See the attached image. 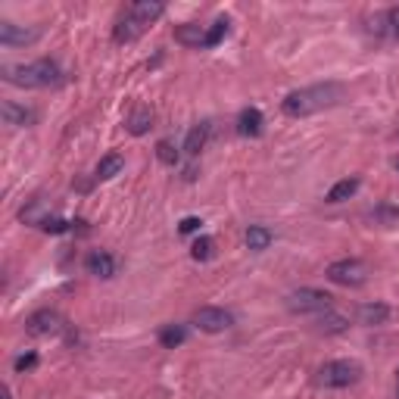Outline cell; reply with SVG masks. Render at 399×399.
<instances>
[{
	"instance_id": "obj_1",
	"label": "cell",
	"mask_w": 399,
	"mask_h": 399,
	"mask_svg": "<svg viewBox=\"0 0 399 399\" xmlns=\"http://www.w3.org/2000/svg\"><path fill=\"white\" fill-rule=\"evenodd\" d=\"M343 100V88L334 82L327 84H312V88H300V91H291L284 100H281V109L284 116L291 119H303V116H312V113H322V109H331Z\"/></svg>"
},
{
	"instance_id": "obj_2",
	"label": "cell",
	"mask_w": 399,
	"mask_h": 399,
	"mask_svg": "<svg viewBox=\"0 0 399 399\" xmlns=\"http://www.w3.org/2000/svg\"><path fill=\"white\" fill-rule=\"evenodd\" d=\"M4 78L19 88H50L62 82V69L53 60H35L28 66H6Z\"/></svg>"
},
{
	"instance_id": "obj_3",
	"label": "cell",
	"mask_w": 399,
	"mask_h": 399,
	"mask_svg": "<svg viewBox=\"0 0 399 399\" xmlns=\"http://www.w3.org/2000/svg\"><path fill=\"white\" fill-rule=\"evenodd\" d=\"M359 381H362V365L353 362V359H334V362H325L318 369V384L327 390L353 387Z\"/></svg>"
},
{
	"instance_id": "obj_4",
	"label": "cell",
	"mask_w": 399,
	"mask_h": 399,
	"mask_svg": "<svg viewBox=\"0 0 399 399\" xmlns=\"http://www.w3.org/2000/svg\"><path fill=\"white\" fill-rule=\"evenodd\" d=\"M287 309L300 312V315H309V312L322 315V312L334 309V296L325 291H315V287H300V291H293L287 296Z\"/></svg>"
},
{
	"instance_id": "obj_5",
	"label": "cell",
	"mask_w": 399,
	"mask_h": 399,
	"mask_svg": "<svg viewBox=\"0 0 399 399\" xmlns=\"http://www.w3.org/2000/svg\"><path fill=\"white\" fill-rule=\"evenodd\" d=\"M327 278L340 287H362L369 281V265L362 259H337L327 265Z\"/></svg>"
},
{
	"instance_id": "obj_6",
	"label": "cell",
	"mask_w": 399,
	"mask_h": 399,
	"mask_svg": "<svg viewBox=\"0 0 399 399\" xmlns=\"http://www.w3.org/2000/svg\"><path fill=\"white\" fill-rule=\"evenodd\" d=\"M62 315L57 309H41L35 312V315H28L26 322V331L31 334V337H57V334H62Z\"/></svg>"
},
{
	"instance_id": "obj_7",
	"label": "cell",
	"mask_w": 399,
	"mask_h": 399,
	"mask_svg": "<svg viewBox=\"0 0 399 399\" xmlns=\"http://www.w3.org/2000/svg\"><path fill=\"white\" fill-rule=\"evenodd\" d=\"M193 325H197L203 334H222L234 325V315L218 309V306H203V309H197V315H193Z\"/></svg>"
},
{
	"instance_id": "obj_8",
	"label": "cell",
	"mask_w": 399,
	"mask_h": 399,
	"mask_svg": "<svg viewBox=\"0 0 399 399\" xmlns=\"http://www.w3.org/2000/svg\"><path fill=\"white\" fill-rule=\"evenodd\" d=\"M41 38V28H26V26H13V22H0V44L6 47H28Z\"/></svg>"
},
{
	"instance_id": "obj_9",
	"label": "cell",
	"mask_w": 399,
	"mask_h": 399,
	"mask_svg": "<svg viewBox=\"0 0 399 399\" xmlns=\"http://www.w3.org/2000/svg\"><path fill=\"white\" fill-rule=\"evenodd\" d=\"M0 116H4V122L13 125V128H28V125H35V119H38L35 109L16 103V100H4V106H0Z\"/></svg>"
},
{
	"instance_id": "obj_10",
	"label": "cell",
	"mask_w": 399,
	"mask_h": 399,
	"mask_svg": "<svg viewBox=\"0 0 399 399\" xmlns=\"http://www.w3.org/2000/svg\"><path fill=\"white\" fill-rule=\"evenodd\" d=\"M84 269H88V275H94V278L109 281L116 275V256L106 253V249H91L88 259H84Z\"/></svg>"
},
{
	"instance_id": "obj_11",
	"label": "cell",
	"mask_w": 399,
	"mask_h": 399,
	"mask_svg": "<svg viewBox=\"0 0 399 399\" xmlns=\"http://www.w3.org/2000/svg\"><path fill=\"white\" fill-rule=\"evenodd\" d=\"M162 13H166V4H162V0H135L125 16H131V19L140 22V26L147 28V26H153Z\"/></svg>"
},
{
	"instance_id": "obj_12",
	"label": "cell",
	"mask_w": 399,
	"mask_h": 399,
	"mask_svg": "<svg viewBox=\"0 0 399 399\" xmlns=\"http://www.w3.org/2000/svg\"><path fill=\"white\" fill-rule=\"evenodd\" d=\"M262 113L256 106H247V109H240V116H237V135H244V137H259L262 135Z\"/></svg>"
},
{
	"instance_id": "obj_13",
	"label": "cell",
	"mask_w": 399,
	"mask_h": 399,
	"mask_svg": "<svg viewBox=\"0 0 399 399\" xmlns=\"http://www.w3.org/2000/svg\"><path fill=\"white\" fill-rule=\"evenodd\" d=\"M206 28H209V26L184 22V26H178V28H175V41H178V44H184V47H200V50H203V44H206Z\"/></svg>"
},
{
	"instance_id": "obj_14",
	"label": "cell",
	"mask_w": 399,
	"mask_h": 399,
	"mask_svg": "<svg viewBox=\"0 0 399 399\" xmlns=\"http://www.w3.org/2000/svg\"><path fill=\"white\" fill-rule=\"evenodd\" d=\"M209 131H213V125L209 122H197L191 131H187V137H184V153L187 156H200V150L206 147V140H209Z\"/></svg>"
},
{
	"instance_id": "obj_15",
	"label": "cell",
	"mask_w": 399,
	"mask_h": 399,
	"mask_svg": "<svg viewBox=\"0 0 399 399\" xmlns=\"http://www.w3.org/2000/svg\"><path fill=\"white\" fill-rule=\"evenodd\" d=\"M387 318H390V306H387V303H365V306H359V322L369 325V327L387 325Z\"/></svg>"
},
{
	"instance_id": "obj_16",
	"label": "cell",
	"mask_w": 399,
	"mask_h": 399,
	"mask_svg": "<svg viewBox=\"0 0 399 399\" xmlns=\"http://www.w3.org/2000/svg\"><path fill=\"white\" fill-rule=\"evenodd\" d=\"M153 119H156V116H153V109H150V106H137L135 113L128 116V122H125V128H128L135 137H140V135H147V131L153 128Z\"/></svg>"
},
{
	"instance_id": "obj_17",
	"label": "cell",
	"mask_w": 399,
	"mask_h": 399,
	"mask_svg": "<svg viewBox=\"0 0 399 399\" xmlns=\"http://www.w3.org/2000/svg\"><path fill=\"white\" fill-rule=\"evenodd\" d=\"M318 331H325V334H343V331H349V318L343 315V312L327 309V312L318 315Z\"/></svg>"
},
{
	"instance_id": "obj_18",
	"label": "cell",
	"mask_w": 399,
	"mask_h": 399,
	"mask_svg": "<svg viewBox=\"0 0 399 399\" xmlns=\"http://www.w3.org/2000/svg\"><path fill=\"white\" fill-rule=\"evenodd\" d=\"M271 240H275V234L265 228V225H249V228H247V247L253 249V253H262V249H269Z\"/></svg>"
},
{
	"instance_id": "obj_19",
	"label": "cell",
	"mask_w": 399,
	"mask_h": 399,
	"mask_svg": "<svg viewBox=\"0 0 399 399\" xmlns=\"http://www.w3.org/2000/svg\"><path fill=\"white\" fill-rule=\"evenodd\" d=\"M140 35H144V26H140V22H135L131 16H125L119 26H116V31H113L116 44H131V41H137Z\"/></svg>"
},
{
	"instance_id": "obj_20",
	"label": "cell",
	"mask_w": 399,
	"mask_h": 399,
	"mask_svg": "<svg viewBox=\"0 0 399 399\" xmlns=\"http://www.w3.org/2000/svg\"><path fill=\"white\" fill-rule=\"evenodd\" d=\"M122 169H125V156L122 153H106L103 159L97 162V178L100 181H109V178H116Z\"/></svg>"
},
{
	"instance_id": "obj_21",
	"label": "cell",
	"mask_w": 399,
	"mask_h": 399,
	"mask_svg": "<svg viewBox=\"0 0 399 399\" xmlns=\"http://www.w3.org/2000/svg\"><path fill=\"white\" fill-rule=\"evenodd\" d=\"M359 178H343V181H337L331 187V191H327V203H343V200H349L353 197V193L359 191Z\"/></svg>"
},
{
	"instance_id": "obj_22",
	"label": "cell",
	"mask_w": 399,
	"mask_h": 399,
	"mask_svg": "<svg viewBox=\"0 0 399 399\" xmlns=\"http://www.w3.org/2000/svg\"><path fill=\"white\" fill-rule=\"evenodd\" d=\"M187 340V327L184 325H166L159 331V343L166 349H175V347H181V343Z\"/></svg>"
},
{
	"instance_id": "obj_23",
	"label": "cell",
	"mask_w": 399,
	"mask_h": 399,
	"mask_svg": "<svg viewBox=\"0 0 399 399\" xmlns=\"http://www.w3.org/2000/svg\"><path fill=\"white\" fill-rule=\"evenodd\" d=\"M225 35H228V19H215L213 26L206 28V44H203V50H209V47H218L225 41Z\"/></svg>"
},
{
	"instance_id": "obj_24",
	"label": "cell",
	"mask_w": 399,
	"mask_h": 399,
	"mask_svg": "<svg viewBox=\"0 0 399 399\" xmlns=\"http://www.w3.org/2000/svg\"><path fill=\"white\" fill-rule=\"evenodd\" d=\"M213 253H215V240H213V237H197V240H193L191 256H193V259H197V262L213 259Z\"/></svg>"
},
{
	"instance_id": "obj_25",
	"label": "cell",
	"mask_w": 399,
	"mask_h": 399,
	"mask_svg": "<svg viewBox=\"0 0 399 399\" xmlns=\"http://www.w3.org/2000/svg\"><path fill=\"white\" fill-rule=\"evenodd\" d=\"M75 222H66V218H60V215H44V222L38 225L41 231H47V234H62V231H69Z\"/></svg>"
},
{
	"instance_id": "obj_26",
	"label": "cell",
	"mask_w": 399,
	"mask_h": 399,
	"mask_svg": "<svg viewBox=\"0 0 399 399\" xmlns=\"http://www.w3.org/2000/svg\"><path fill=\"white\" fill-rule=\"evenodd\" d=\"M156 156H159L162 166H178V150L169 140H159V144H156Z\"/></svg>"
},
{
	"instance_id": "obj_27",
	"label": "cell",
	"mask_w": 399,
	"mask_h": 399,
	"mask_svg": "<svg viewBox=\"0 0 399 399\" xmlns=\"http://www.w3.org/2000/svg\"><path fill=\"white\" fill-rule=\"evenodd\" d=\"M35 365H38V353H26V356H19V359H16V362H13V369L19 371V374H26L28 369H35Z\"/></svg>"
},
{
	"instance_id": "obj_28",
	"label": "cell",
	"mask_w": 399,
	"mask_h": 399,
	"mask_svg": "<svg viewBox=\"0 0 399 399\" xmlns=\"http://www.w3.org/2000/svg\"><path fill=\"white\" fill-rule=\"evenodd\" d=\"M378 218H384V225L396 228V225H399V209H393V206H381V209H378Z\"/></svg>"
},
{
	"instance_id": "obj_29",
	"label": "cell",
	"mask_w": 399,
	"mask_h": 399,
	"mask_svg": "<svg viewBox=\"0 0 399 399\" xmlns=\"http://www.w3.org/2000/svg\"><path fill=\"white\" fill-rule=\"evenodd\" d=\"M200 228H203V222L197 215H187V218H181V225H178V231L181 234H197Z\"/></svg>"
},
{
	"instance_id": "obj_30",
	"label": "cell",
	"mask_w": 399,
	"mask_h": 399,
	"mask_svg": "<svg viewBox=\"0 0 399 399\" xmlns=\"http://www.w3.org/2000/svg\"><path fill=\"white\" fill-rule=\"evenodd\" d=\"M396 384H399V371H396Z\"/></svg>"
},
{
	"instance_id": "obj_31",
	"label": "cell",
	"mask_w": 399,
	"mask_h": 399,
	"mask_svg": "<svg viewBox=\"0 0 399 399\" xmlns=\"http://www.w3.org/2000/svg\"><path fill=\"white\" fill-rule=\"evenodd\" d=\"M396 396H399V384H396Z\"/></svg>"
},
{
	"instance_id": "obj_32",
	"label": "cell",
	"mask_w": 399,
	"mask_h": 399,
	"mask_svg": "<svg viewBox=\"0 0 399 399\" xmlns=\"http://www.w3.org/2000/svg\"><path fill=\"white\" fill-rule=\"evenodd\" d=\"M396 169H399V159H396Z\"/></svg>"
}]
</instances>
